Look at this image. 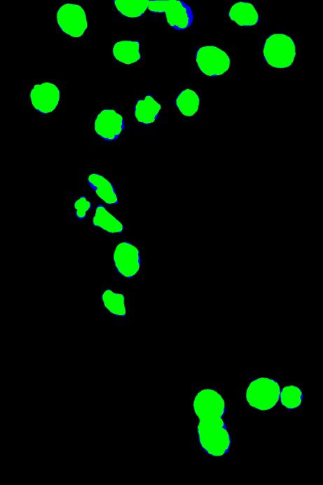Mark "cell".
<instances>
[{"label": "cell", "instance_id": "obj_10", "mask_svg": "<svg viewBox=\"0 0 323 485\" xmlns=\"http://www.w3.org/2000/svg\"><path fill=\"white\" fill-rule=\"evenodd\" d=\"M194 410L200 419L221 418L225 413V402L219 393L209 389L201 391L194 399Z\"/></svg>", "mask_w": 323, "mask_h": 485}, {"label": "cell", "instance_id": "obj_1", "mask_svg": "<svg viewBox=\"0 0 323 485\" xmlns=\"http://www.w3.org/2000/svg\"><path fill=\"white\" fill-rule=\"evenodd\" d=\"M198 434L201 446L209 455L219 457L229 451L230 434L221 418L200 419Z\"/></svg>", "mask_w": 323, "mask_h": 485}, {"label": "cell", "instance_id": "obj_13", "mask_svg": "<svg viewBox=\"0 0 323 485\" xmlns=\"http://www.w3.org/2000/svg\"><path fill=\"white\" fill-rule=\"evenodd\" d=\"M140 47L139 41L116 42L113 48V55L116 61L125 65H131L141 60Z\"/></svg>", "mask_w": 323, "mask_h": 485}, {"label": "cell", "instance_id": "obj_9", "mask_svg": "<svg viewBox=\"0 0 323 485\" xmlns=\"http://www.w3.org/2000/svg\"><path fill=\"white\" fill-rule=\"evenodd\" d=\"M94 129L104 140L114 141L125 130L123 117L114 109H103L95 117Z\"/></svg>", "mask_w": 323, "mask_h": 485}, {"label": "cell", "instance_id": "obj_15", "mask_svg": "<svg viewBox=\"0 0 323 485\" xmlns=\"http://www.w3.org/2000/svg\"><path fill=\"white\" fill-rule=\"evenodd\" d=\"M92 223L95 227L102 228V230L109 233L119 234L123 232L125 229L123 223L112 214H110L102 205L98 206L95 209Z\"/></svg>", "mask_w": 323, "mask_h": 485}, {"label": "cell", "instance_id": "obj_19", "mask_svg": "<svg viewBox=\"0 0 323 485\" xmlns=\"http://www.w3.org/2000/svg\"><path fill=\"white\" fill-rule=\"evenodd\" d=\"M303 394L301 389L296 386H288L283 388L280 394V401L284 407L294 409L301 406Z\"/></svg>", "mask_w": 323, "mask_h": 485}, {"label": "cell", "instance_id": "obj_18", "mask_svg": "<svg viewBox=\"0 0 323 485\" xmlns=\"http://www.w3.org/2000/svg\"><path fill=\"white\" fill-rule=\"evenodd\" d=\"M104 305L108 310L118 317H125L126 309L125 306V296L123 294H116L108 289L102 295Z\"/></svg>", "mask_w": 323, "mask_h": 485}, {"label": "cell", "instance_id": "obj_2", "mask_svg": "<svg viewBox=\"0 0 323 485\" xmlns=\"http://www.w3.org/2000/svg\"><path fill=\"white\" fill-rule=\"evenodd\" d=\"M263 58L269 66L286 69L293 65L296 58L294 41L284 34L270 35L264 42Z\"/></svg>", "mask_w": 323, "mask_h": 485}, {"label": "cell", "instance_id": "obj_6", "mask_svg": "<svg viewBox=\"0 0 323 485\" xmlns=\"http://www.w3.org/2000/svg\"><path fill=\"white\" fill-rule=\"evenodd\" d=\"M58 27L69 36L79 39L88 28L85 11L81 5L65 4L57 12Z\"/></svg>", "mask_w": 323, "mask_h": 485}, {"label": "cell", "instance_id": "obj_12", "mask_svg": "<svg viewBox=\"0 0 323 485\" xmlns=\"http://www.w3.org/2000/svg\"><path fill=\"white\" fill-rule=\"evenodd\" d=\"M162 105L151 95H146L143 100H137L135 115L137 121L143 125H151L158 119Z\"/></svg>", "mask_w": 323, "mask_h": 485}, {"label": "cell", "instance_id": "obj_11", "mask_svg": "<svg viewBox=\"0 0 323 485\" xmlns=\"http://www.w3.org/2000/svg\"><path fill=\"white\" fill-rule=\"evenodd\" d=\"M228 15L233 22L242 27H252L259 21L256 8L252 4L248 2L235 3L231 7Z\"/></svg>", "mask_w": 323, "mask_h": 485}, {"label": "cell", "instance_id": "obj_20", "mask_svg": "<svg viewBox=\"0 0 323 485\" xmlns=\"http://www.w3.org/2000/svg\"><path fill=\"white\" fill-rule=\"evenodd\" d=\"M75 209L76 211V217L79 220H83L87 216V213L88 211L92 209V204L90 202L86 197H81L75 201Z\"/></svg>", "mask_w": 323, "mask_h": 485}, {"label": "cell", "instance_id": "obj_14", "mask_svg": "<svg viewBox=\"0 0 323 485\" xmlns=\"http://www.w3.org/2000/svg\"><path fill=\"white\" fill-rule=\"evenodd\" d=\"M88 183L94 190L95 193L99 198L104 201L106 204L114 205L118 204V195L112 183L103 175L92 173L88 177Z\"/></svg>", "mask_w": 323, "mask_h": 485}, {"label": "cell", "instance_id": "obj_5", "mask_svg": "<svg viewBox=\"0 0 323 485\" xmlns=\"http://www.w3.org/2000/svg\"><path fill=\"white\" fill-rule=\"evenodd\" d=\"M199 70L205 76H224L231 67V58L227 53L218 46H205L199 48L195 54Z\"/></svg>", "mask_w": 323, "mask_h": 485}, {"label": "cell", "instance_id": "obj_3", "mask_svg": "<svg viewBox=\"0 0 323 485\" xmlns=\"http://www.w3.org/2000/svg\"><path fill=\"white\" fill-rule=\"evenodd\" d=\"M148 10L165 14L167 24L174 29L185 30L193 23L192 8L181 0H150Z\"/></svg>", "mask_w": 323, "mask_h": 485}, {"label": "cell", "instance_id": "obj_8", "mask_svg": "<svg viewBox=\"0 0 323 485\" xmlns=\"http://www.w3.org/2000/svg\"><path fill=\"white\" fill-rule=\"evenodd\" d=\"M114 260L116 270L127 279L133 278L141 268L139 249L129 242L120 243L116 247Z\"/></svg>", "mask_w": 323, "mask_h": 485}, {"label": "cell", "instance_id": "obj_17", "mask_svg": "<svg viewBox=\"0 0 323 485\" xmlns=\"http://www.w3.org/2000/svg\"><path fill=\"white\" fill-rule=\"evenodd\" d=\"M200 99L195 91L184 89L178 95L176 100L177 109L185 117H193L198 113Z\"/></svg>", "mask_w": 323, "mask_h": 485}, {"label": "cell", "instance_id": "obj_16", "mask_svg": "<svg viewBox=\"0 0 323 485\" xmlns=\"http://www.w3.org/2000/svg\"><path fill=\"white\" fill-rule=\"evenodd\" d=\"M150 0H114L118 13L127 18H140L145 14Z\"/></svg>", "mask_w": 323, "mask_h": 485}, {"label": "cell", "instance_id": "obj_7", "mask_svg": "<svg viewBox=\"0 0 323 485\" xmlns=\"http://www.w3.org/2000/svg\"><path fill=\"white\" fill-rule=\"evenodd\" d=\"M61 93L55 84L45 82L36 84L30 91L33 107L41 114H51L60 102Z\"/></svg>", "mask_w": 323, "mask_h": 485}, {"label": "cell", "instance_id": "obj_4", "mask_svg": "<svg viewBox=\"0 0 323 485\" xmlns=\"http://www.w3.org/2000/svg\"><path fill=\"white\" fill-rule=\"evenodd\" d=\"M280 394L278 383L268 378L252 381L247 390L246 399L252 407L269 410L276 406Z\"/></svg>", "mask_w": 323, "mask_h": 485}]
</instances>
